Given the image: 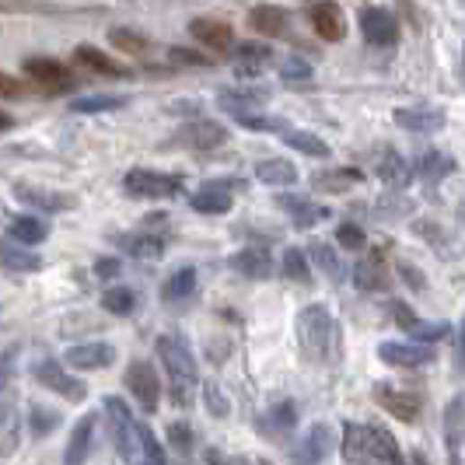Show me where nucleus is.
<instances>
[{
	"label": "nucleus",
	"instance_id": "nucleus-1",
	"mask_svg": "<svg viewBox=\"0 0 465 465\" xmlns=\"http://www.w3.org/2000/svg\"><path fill=\"white\" fill-rule=\"evenodd\" d=\"M343 459L350 465H402L396 437L382 427L347 424L343 427Z\"/></svg>",
	"mask_w": 465,
	"mask_h": 465
},
{
	"label": "nucleus",
	"instance_id": "nucleus-2",
	"mask_svg": "<svg viewBox=\"0 0 465 465\" xmlns=\"http://www.w3.org/2000/svg\"><path fill=\"white\" fill-rule=\"evenodd\" d=\"M105 420H109V437L127 465H144V441H140V424L133 420L130 406L123 399H105Z\"/></svg>",
	"mask_w": 465,
	"mask_h": 465
},
{
	"label": "nucleus",
	"instance_id": "nucleus-3",
	"mask_svg": "<svg viewBox=\"0 0 465 465\" xmlns=\"http://www.w3.org/2000/svg\"><path fill=\"white\" fill-rule=\"evenodd\" d=\"M154 350H158V357H162V364H165L168 371L171 399H175L179 406H186L189 396H193V385H197V361H193V354H189L179 339H171V336H162Z\"/></svg>",
	"mask_w": 465,
	"mask_h": 465
},
{
	"label": "nucleus",
	"instance_id": "nucleus-4",
	"mask_svg": "<svg viewBox=\"0 0 465 465\" xmlns=\"http://www.w3.org/2000/svg\"><path fill=\"white\" fill-rule=\"evenodd\" d=\"M332 319L326 311V304H308L298 315V336H301V350L311 357V361H326L332 347Z\"/></svg>",
	"mask_w": 465,
	"mask_h": 465
},
{
	"label": "nucleus",
	"instance_id": "nucleus-5",
	"mask_svg": "<svg viewBox=\"0 0 465 465\" xmlns=\"http://www.w3.org/2000/svg\"><path fill=\"white\" fill-rule=\"evenodd\" d=\"M127 389L136 396V402H140L147 413H154V409H158L162 382H158V371L147 364V361H133V364L127 367Z\"/></svg>",
	"mask_w": 465,
	"mask_h": 465
},
{
	"label": "nucleus",
	"instance_id": "nucleus-6",
	"mask_svg": "<svg viewBox=\"0 0 465 465\" xmlns=\"http://www.w3.org/2000/svg\"><path fill=\"white\" fill-rule=\"evenodd\" d=\"M35 378H39V385H46V389L60 392V396L70 399V402H81V399L88 396L84 382H77L74 374H66L57 361H39V364H35Z\"/></svg>",
	"mask_w": 465,
	"mask_h": 465
},
{
	"label": "nucleus",
	"instance_id": "nucleus-7",
	"mask_svg": "<svg viewBox=\"0 0 465 465\" xmlns=\"http://www.w3.org/2000/svg\"><path fill=\"white\" fill-rule=\"evenodd\" d=\"M127 193H130V197H144V199L171 197V193H179V179L147 171V168H136V171L127 175Z\"/></svg>",
	"mask_w": 465,
	"mask_h": 465
},
{
	"label": "nucleus",
	"instance_id": "nucleus-8",
	"mask_svg": "<svg viewBox=\"0 0 465 465\" xmlns=\"http://www.w3.org/2000/svg\"><path fill=\"white\" fill-rule=\"evenodd\" d=\"M266 99H269L266 88H224V92H217V105L224 112H232L234 119L256 116V109H263Z\"/></svg>",
	"mask_w": 465,
	"mask_h": 465
},
{
	"label": "nucleus",
	"instance_id": "nucleus-9",
	"mask_svg": "<svg viewBox=\"0 0 465 465\" xmlns=\"http://www.w3.org/2000/svg\"><path fill=\"white\" fill-rule=\"evenodd\" d=\"M378 357L385 364H396V367H424L431 364L437 354H434L431 343H382L378 347Z\"/></svg>",
	"mask_w": 465,
	"mask_h": 465
},
{
	"label": "nucleus",
	"instance_id": "nucleus-10",
	"mask_svg": "<svg viewBox=\"0 0 465 465\" xmlns=\"http://www.w3.org/2000/svg\"><path fill=\"white\" fill-rule=\"evenodd\" d=\"M389 308H392V315H396L399 329H406L417 343H434V339H444V336L452 332L448 322H424V319H417L402 301H392Z\"/></svg>",
	"mask_w": 465,
	"mask_h": 465
},
{
	"label": "nucleus",
	"instance_id": "nucleus-11",
	"mask_svg": "<svg viewBox=\"0 0 465 465\" xmlns=\"http://www.w3.org/2000/svg\"><path fill=\"white\" fill-rule=\"evenodd\" d=\"M374 399H378V406H382V409H389V413H392L396 420H402V424H413V420L420 417V399L413 396V392L378 385V389H374Z\"/></svg>",
	"mask_w": 465,
	"mask_h": 465
},
{
	"label": "nucleus",
	"instance_id": "nucleus-12",
	"mask_svg": "<svg viewBox=\"0 0 465 465\" xmlns=\"http://www.w3.org/2000/svg\"><path fill=\"white\" fill-rule=\"evenodd\" d=\"M396 123L409 133H437L444 127V112L431 105H406V109H396Z\"/></svg>",
	"mask_w": 465,
	"mask_h": 465
},
{
	"label": "nucleus",
	"instance_id": "nucleus-13",
	"mask_svg": "<svg viewBox=\"0 0 465 465\" xmlns=\"http://www.w3.org/2000/svg\"><path fill=\"white\" fill-rule=\"evenodd\" d=\"M228 140V130L221 123H210V119H197L189 127L179 130V144L186 147H197V151H210V147H221Z\"/></svg>",
	"mask_w": 465,
	"mask_h": 465
},
{
	"label": "nucleus",
	"instance_id": "nucleus-14",
	"mask_svg": "<svg viewBox=\"0 0 465 465\" xmlns=\"http://www.w3.org/2000/svg\"><path fill=\"white\" fill-rule=\"evenodd\" d=\"M361 32L371 46H389V42H396V18L389 14V11H382V7H367L364 14H361Z\"/></svg>",
	"mask_w": 465,
	"mask_h": 465
},
{
	"label": "nucleus",
	"instance_id": "nucleus-15",
	"mask_svg": "<svg viewBox=\"0 0 465 465\" xmlns=\"http://www.w3.org/2000/svg\"><path fill=\"white\" fill-rule=\"evenodd\" d=\"M25 74L32 77L39 88H46V92H66L74 81H70V74H66V66H60L57 60H25Z\"/></svg>",
	"mask_w": 465,
	"mask_h": 465
},
{
	"label": "nucleus",
	"instance_id": "nucleus-16",
	"mask_svg": "<svg viewBox=\"0 0 465 465\" xmlns=\"http://www.w3.org/2000/svg\"><path fill=\"white\" fill-rule=\"evenodd\" d=\"M329 448H332L329 427H326V424H315L311 431L304 434V441L294 448V462L298 465H322V459L329 455Z\"/></svg>",
	"mask_w": 465,
	"mask_h": 465
},
{
	"label": "nucleus",
	"instance_id": "nucleus-17",
	"mask_svg": "<svg viewBox=\"0 0 465 465\" xmlns=\"http://www.w3.org/2000/svg\"><path fill=\"white\" fill-rule=\"evenodd\" d=\"M444 441H448V452H452V465H459V452L465 444V392L455 396L444 409Z\"/></svg>",
	"mask_w": 465,
	"mask_h": 465
},
{
	"label": "nucleus",
	"instance_id": "nucleus-18",
	"mask_svg": "<svg viewBox=\"0 0 465 465\" xmlns=\"http://www.w3.org/2000/svg\"><path fill=\"white\" fill-rule=\"evenodd\" d=\"M116 350L109 343H81V347H70L66 350V364L77 367V371H99V367L112 364Z\"/></svg>",
	"mask_w": 465,
	"mask_h": 465
},
{
	"label": "nucleus",
	"instance_id": "nucleus-19",
	"mask_svg": "<svg viewBox=\"0 0 465 465\" xmlns=\"http://www.w3.org/2000/svg\"><path fill=\"white\" fill-rule=\"evenodd\" d=\"M232 269L234 273H241V276H249V280H266V276L273 273V259H269L266 249L249 245V249H241V252H234L232 256Z\"/></svg>",
	"mask_w": 465,
	"mask_h": 465
},
{
	"label": "nucleus",
	"instance_id": "nucleus-20",
	"mask_svg": "<svg viewBox=\"0 0 465 465\" xmlns=\"http://www.w3.org/2000/svg\"><path fill=\"white\" fill-rule=\"evenodd\" d=\"M354 280H357V287L361 291H382L385 284H389V266H385V256H382V249H371L361 266H357V273H354Z\"/></svg>",
	"mask_w": 465,
	"mask_h": 465
},
{
	"label": "nucleus",
	"instance_id": "nucleus-21",
	"mask_svg": "<svg viewBox=\"0 0 465 465\" xmlns=\"http://www.w3.org/2000/svg\"><path fill=\"white\" fill-rule=\"evenodd\" d=\"M189 32L193 39H199L203 46H210V49H228L234 42V32L228 22H217V18H197L193 25H189Z\"/></svg>",
	"mask_w": 465,
	"mask_h": 465
},
{
	"label": "nucleus",
	"instance_id": "nucleus-22",
	"mask_svg": "<svg viewBox=\"0 0 465 465\" xmlns=\"http://www.w3.org/2000/svg\"><path fill=\"white\" fill-rule=\"evenodd\" d=\"M193 210L199 214H224L232 210V193H228V182H206L193 193Z\"/></svg>",
	"mask_w": 465,
	"mask_h": 465
},
{
	"label": "nucleus",
	"instance_id": "nucleus-23",
	"mask_svg": "<svg viewBox=\"0 0 465 465\" xmlns=\"http://www.w3.org/2000/svg\"><path fill=\"white\" fill-rule=\"evenodd\" d=\"M311 25H315V32L322 35V39H329V42H339V39L347 35L343 11H339L336 4H315V11H311Z\"/></svg>",
	"mask_w": 465,
	"mask_h": 465
},
{
	"label": "nucleus",
	"instance_id": "nucleus-24",
	"mask_svg": "<svg viewBox=\"0 0 465 465\" xmlns=\"http://www.w3.org/2000/svg\"><path fill=\"white\" fill-rule=\"evenodd\" d=\"M92 434H95V417H84L70 441H66V452H64V465H84L88 462V452H92Z\"/></svg>",
	"mask_w": 465,
	"mask_h": 465
},
{
	"label": "nucleus",
	"instance_id": "nucleus-25",
	"mask_svg": "<svg viewBox=\"0 0 465 465\" xmlns=\"http://www.w3.org/2000/svg\"><path fill=\"white\" fill-rule=\"evenodd\" d=\"M280 206L291 214V221H294L298 228H311V224H319V221H326V217H329V214H326V206H319V203L301 199V197H284L280 199Z\"/></svg>",
	"mask_w": 465,
	"mask_h": 465
},
{
	"label": "nucleus",
	"instance_id": "nucleus-26",
	"mask_svg": "<svg viewBox=\"0 0 465 465\" xmlns=\"http://www.w3.org/2000/svg\"><path fill=\"white\" fill-rule=\"evenodd\" d=\"M74 64L81 66V70H92V74H112V77H123L127 74L116 60H109V53H99L95 46H77L74 49Z\"/></svg>",
	"mask_w": 465,
	"mask_h": 465
},
{
	"label": "nucleus",
	"instance_id": "nucleus-27",
	"mask_svg": "<svg viewBox=\"0 0 465 465\" xmlns=\"http://www.w3.org/2000/svg\"><path fill=\"white\" fill-rule=\"evenodd\" d=\"M252 25H256V32L263 35H284L287 32V11L284 7H273V4H259V7H252Z\"/></svg>",
	"mask_w": 465,
	"mask_h": 465
},
{
	"label": "nucleus",
	"instance_id": "nucleus-28",
	"mask_svg": "<svg viewBox=\"0 0 465 465\" xmlns=\"http://www.w3.org/2000/svg\"><path fill=\"white\" fill-rule=\"evenodd\" d=\"M256 175L266 186H294L298 182V168L284 158H269V162H259L256 165Z\"/></svg>",
	"mask_w": 465,
	"mask_h": 465
},
{
	"label": "nucleus",
	"instance_id": "nucleus-29",
	"mask_svg": "<svg viewBox=\"0 0 465 465\" xmlns=\"http://www.w3.org/2000/svg\"><path fill=\"white\" fill-rule=\"evenodd\" d=\"M266 64H269V49L266 46H241L238 57H234V74L238 77H259Z\"/></svg>",
	"mask_w": 465,
	"mask_h": 465
},
{
	"label": "nucleus",
	"instance_id": "nucleus-30",
	"mask_svg": "<svg viewBox=\"0 0 465 465\" xmlns=\"http://www.w3.org/2000/svg\"><path fill=\"white\" fill-rule=\"evenodd\" d=\"M18 197L25 199V203H32L39 210H49V214H60V210H74L77 206V199L66 197V193H46V189H22Z\"/></svg>",
	"mask_w": 465,
	"mask_h": 465
},
{
	"label": "nucleus",
	"instance_id": "nucleus-31",
	"mask_svg": "<svg viewBox=\"0 0 465 465\" xmlns=\"http://www.w3.org/2000/svg\"><path fill=\"white\" fill-rule=\"evenodd\" d=\"M197 291V269H189V266H182V269H175L171 276L165 280V287H162V298L165 301H182L189 298Z\"/></svg>",
	"mask_w": 465,
	"mask_h": 465
},
{
	"label": "nucleus",
	"instance_id": "nucleus-32",
	"mask_svg": "<svg viewBox=\"0 0 465 465\" xmlns=\"http://www.w3.org/2000/svg\"><path fill=\"white\" fill-rule=\"evenodd\" d=\"M46 234H49V224L39 221V217H18V221H11V238H14L18 245H25V249L46 241Z\"/></svg>",
	"mask_w": 465,
	"mask_h": 465
},
{
	"label": "nucleus",
	"instance_id": "nucleus-33",
	"mask_svg": "<svg viewBox=\"0 0 465 465\" xmlns=\"http://www.w3.org/2000/svg\"><path fill=\"white\" fill-rule=\"evenodd\" d=\"M119 245H123L130 256H136V259H158V256H162V241L151 238V234H123Z\"/></svg>",
	"mask_w": 465,
	"mask_h": 465
},
{
	"label": "nucleus",
	"instance_id": "nucleus-34",
	"mask_svg": "<svg viewBox=\"0 0 465 465\" xmlns=\"http://www.w3.org/2000/svg\"><path fill=\"white\" fill-rule=\"evenodd\" d=\"M39 266H42V259L35 252H29V249H22V245H7L4 249V269L7 273H32Z\"/></svg>",
	"mask_w": 465,
	"mask_h": 465
},
{
	"label": "nucleus",
	"instance_id": "nucleus-35",
	"mask_svg": "<svg viewBox=\"0 0 465 465\" xmlns=\"http://www.w3.org/2000/svg\"><path fill=\"white\" fill-rule=\"evenodd\" d=\"M354 182H361V171L347 168V171H329V175H315V189L319 193H347Z\"/></svg>",
	"mask_w": 465,
	"mask_h": 465
},
{
	"label": "nucleus",
	"instance_id": "nucleus-36",
	"mask_svg": "<svg viewBox=\"0 0 465 465\" xmlns=\"http://www.w3.org/2000/svg\"><path fill=\"white\" fill-rule=\"evenodd\" d=\"M308 252H311V259L319 263V269H322L326 276H332V280H339V276H343V263H339V256L332 252L326 241H311V245H308Z\"/></svg>",
	"mask_w": 465,
	"mask_h": 465
},
{
	"label": "nucleus",
	"instance_id": "nucleus-37",
	"mask_svg": "<svg viewBox=\"0 0 465 465\" xmlns=\"http://www.w3.org/2000/svg\"><path fill=\"white\" fill-rule=\"evenodd\" d=\"M284 140L294 147V151H301V154H311V158H326L329 154V147L315 136V133H301V130H291L284 133Z\"/></svg>",
	"mask_w": 465,
	"mask_h": 465
},
{
	"label": "nucleus",
	"instance_id": "nucleus-38",
	"mask_svg": "<svg viewBox=\"0 0 465 465\" xmlns=\"http://www.w3.org/2000/svg\"><path fill=\"white\" fill-rule=\"evenodd\" d=\"M409 171L413 168L406 165L402 158H399L396 151H389L385 158H382V165H378V175L389 182V186H406V179H409Z\"/></svg>",
	"mask_w": 465,
	"mask_h": 465
},
{
	"label": "nucleus",
	"instance_id": "nucleus-39",
	"mask_svg": "<svg viewBox=\"0 0 465 465\" xmlns=\"http://www.w3.org/2000/svg\"><path fill=\"white\" fill-rule=\"evenodd\" d=\"M127 95H92V99H77L70 109L74 112H112V109H123L127 105Z\"/></svg>",
	"mask_w": 465,
	"mask_h": 465
},
{
	"label": "nucleus",
	"instance_id": "nucleus-40",
	"mask_svg": "<svg viewBox=\"0 0 465 465\" xmlns=\"http://www.w3.org/2000/svg\"><path fill=\"white\" fill-rule=\"evenodd\" d=\"M101 304H105V311H112V315H130L136 298H133L130 287H112V291H105Z\"/></svg>",
	"mask_w": 465,
	"mask_h": 465
},
{
	"label": "nucleus",
	"instance_id": "nucleus-41",
	"mask_svg": "<svg viewBox=\"0 0 465 465\" xmlns=\"http://www.w3.org/2000/svg\"><path fill=\"white\" fill-rule=\"evenodd\" d=\"M448 171H452V162H448L444 154H424V158H420V165H417V175H420V179H427V182L444 179Z\"/></svg>",
	"mask_w": 465,
	"mask_h": 465
},
{
	"label": "nucleus",
	"instance_id": "nucleus-42",
	"mask_svg": "<svg viewBox=\"0 0 465 465\" xmlns=\"http://www.w3.org/2000/svg\"><path fill=\"white\" fill-rule=\"evenodd\" d=\"M109 42H112L116 49H123V53H140V49L147 46V39L130 32V29H112V32H109Z\"/></svg>",
	"mask_w": 465,
	"mask_h": 465
},
{
	"label": "nucleus",
	"instance_id": "nucleus-43",
	"mask_svg": "<svg viewBox=\"0 0 465 465\" xmlns=\"http://www.w3.org/2000/svg\"><path fill=\"white\" fill-rule=\"evenodd\" d=\"M284 273H287L291 280H298V284L308 280V263H304V252H301V249H287V252H284Z\"/></svg>",
	"mask_w": 465,
	"mask_h": 465
},
{
	"label": "nucleus",
	"instance_id": "nucleus-44",
	"mask_svg": "<svg viewBox=\"0 0 465 465\" xmlns=\"http://www.w3.org/2000/svg\"><path fill=\"white\" fill-rule=\"evenodd\" d=\"M60 424V417L57 413H49V409H42V406H35L32 417H29V427H32L35 437H42V434H49L53 427Z\"/></svg>",
	"mask_w": 465,
	"mask_h": 465
},
{
	"label": "nucleus",
	"instance_id": "nucleus-45",
	"mask_svg": "<svg viewBox=\"0 0 465 465\" xmlns=\"http://www.w3.org/2000/svg\"><path fill=\"white\" fill-rule=\"evenodd\" d=\"M203 399H206V409H210L214 417H228V413H232V402L224 399V392H221L217 385H203Z\"/></svg>",
	"mask_w": 465,
	"mask_h": 465
},
{
	"label": "nucleus",
	"instance_id": "nucleus-46",
	"mask_svg": "<svg viewBox=\"0 0 465 465\" xmlns=\"http://www.w3.org/2000/svg\"><path fill=\"white\" fill-rule=\"evenodd\" d=\"M336 238H339V245L350 249V252H361V249H364V232H361L357 224H339Z\"/></svg>",
	"mask_w": 465,
	"mask_h": 465
},
{
	"label": "nucleus",
	"instance_id": "nucleus-47",
	"mask_svg": "<svg viewBox=\"0 0 465 465\" xmlns=\"http://www.w3.org/2000/svg\"><path fill=\"white\" fill-rule=\"evenodd\" d=\"M168 441L175 444V452H182V455H186V452L193 448V431H189L186 424H171V427H168Z\"/></svg>",
	"mask_w": 465,
	"mask_h": 465
},
{
	"label": "nucleus",
	"instance_id": "nucleus-48",
	"mask_svg": "<svg viewBox=\"0 0 465 465\" xmlns=\"http://www.w3.org/2000/svg\"><path fill=\"white\" fill-rule=\"evenodd\" d=\"M269 424H273L276 431H291V427H294V406H291V402H280V406L269 413Z\"/></svg>",
	"mask_w": 465,
	"mask_h": 465
},
{
	"label": "nucleus",
	"instance_id": "nucleus-49",
	"mask_svg": "<svg viewBox=\"0 0 465 465\" xmlns=\"http://www.w3.org/2000/svg\"><path fill=\"white\" fill-rule=\"evenodd\" d=\"M284 74H287L291 81H301V77H308V74H311V66L304 64V60H287V64H284Z\"/></svg>",
	"mask_w": 465,
	"mask_h": 465
},
{
	"label": "nucleus",
	"instance_id": "nucleus-50",
	"mask_svg": "<svg viewBox=\"0 0 465 465\" xmlns=\"http://www.w3.org/2000/svg\"><path fill=\"white\" fill-rule=\"evenodd\" d=\"M206 465H249L245 459H234V455H221V452H210Z\"/></svg>",
	"mask_w": 465,
	"mask_h": 465
},
{
	"label": "nucleus",
	"instance_id": "nucleus-51",
	"mask_svg": "<svg viewBox=\"0 0 465 465\" xmlns=\"http://www.w3.org/2000/svg\"><path fill=\"white\" fill-rule=\"evenodd\" d=\"M95 273H99L101 280H109V276L119 273V263H116V259H99V263H95Z\"/></svg>",
	"mask_w": 465,
	"mask_h": 465
},
{
	"label": "nucleus",
	"instance_id": "nucleus-52",
	"mask_svg": "<svg viewBox=\"0 0 465 465\" xmlns=\"http://www.w3.org/2000/svg\"><path fill=\"white\" fill-rule=\"evenodd\" d=\"M171 57H175L179 64H210L206 57H197V53H189V49H171Z\"/></svg>",
	"mask_w": 465,
	"mask_h": 465
},
{
	"label": "nucleus",
	"instance_id": "nucleus-53",
	"mask_svg": "<svg viewBox=\"0 0 465 465\" xmlns=\"http://www.w3.org/2000/svg\"><path fill=\"white\" fill-rule=\"evenodd\" d=\"M399 273L406 276V284H409V287H424V276H420V269H413V266H399Z\"/></svg>",
	"mask_w": 465,
	"mask_h": 465
},
{
	"label": "nucleus",
	"instance_id": "nucleus-54",
	"mask_svg": "<svg viewBox=\"0 0 465 465\" xmlns=\"http://www.w3.org/2000/svg\"><path fill=\"white\" fill-rule=\"evenodd\" d=\"M459 354H462V364H465V319H462V329H459Z\"/></svg>",
	"mask_w": 465,
	"mask_h": 465
},
{
	"label": "nucleus",
	"instance_id": "nucleus-55",
	"mask_svg": "<svg viewBox=\"0 0 465 465\" xmlns=\"http://www.w3.org/2000/svg\"><path fill=\"white\" fill-rule=\"evenodd\" d=\"M409 465H427V459H424V455H413V459H409Z\"/></svg>",
	"mask_w": 465,
	"mask_h": 465
},
{
	"label": "nucleus",
	"instance_id": "nucleus-56",
	"mask_svg": "<svg viewBox=\"0 0 465 465\" xmlns=\"http://www.w3.org/2000/svg\"><path fill=\"white\" fill-rule=\"evenodd\" d=\"M259 465H273V462H259Z\"/></svg>",
	"mask_w": 465,
	"mask_h": 465
}]
</instances>
